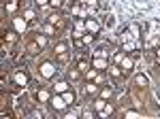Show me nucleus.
I'll return each instance as SVG.
<instances>
[{
    "label": "nucleus",
    "mask_w": 160,
    "mask_h": 119,
    "mask_svg": "<svg viewBox=\"0 0 160 119\" xmlns=\"http://www.w3.org/2000/svg\"><path fill=\"white\" fill-rule=\"evenodd\" d=\"M160 45V19H149L148 21V34H145V47H158Z\"/></svg>",
    "instance_id": "f257e3e1"
},
{
    "label": "nucleus",
    "mask_w": 160,
    "mask_h": 119,
    "mask_svg": "<svg viewBox=\"0 0 160 119\" xmlns=\"http://www.w3.org/2000/svg\"><path fill=\"white\" fill-rule=\"evenodd\" d=\"M38 72H41L43 79H53L56 72H58V66H56L53 62H43V64L38 66Z\"/></svg>",
    "instance_id": "f03ea898"
},
{
    "label": "nucleus",
    "mask_w": 160,
    "mask_h": 119,
    "mask_svg": "<svg viewBox=\"0 0 160 119\" xmlns=\"http://www.w3.org/2000/svg\"><path fill=\"white\" fill-rule=\"evenodd\" d=\"M49 104H51V108H53L56 113H62V111H66V108H68V104H66V100L62 98V94H56V96H51Z\"/></svg>",
    "instance_id": "7ed1b4c3"
},
{
    "label": "nucleus",
    "mask_w": 160,
    "mask_h": 119,
    "mask_svg": "<svg viewBox=\"0 0 160 119\" xmlns=\"http://www.w3.org/2000/svg\"><path fill=\"white\" fill-rule=\"evenodd\" d=\"M13 83L17 85V87H26V85L30 83V79H28V72L24 68H19V70L13 72Z\"/></svg>",
    "instance_id": "20e7f679"
},
{
    "label": "nucleus",
    "mask_w": 160,
    "mask_h": 119,
    "mask_svg": "<svg viewBox=\"0 0 160 119\" xmlns=\"http://www.w3.org/2000/svg\"><path fill=\"white\" fill-rule=\"evenodd\" d=\"M71 11H73L75 19H88V17H90V13H88V9L83 7V4H81V2H75Z\"/></svg>",
    "instance_id": "39448f33"
},
{
    "label": "nucleus",
    "mask_w": 160,
    "mask_h": 119,
    "mask_svg": "<svg viewBox=\"0 0 160 119\" xmlns=\"http://www.w3.org/2000/svg\"><path fill=\"white\" fill-rule=\"evenodd\" d=\"M11 24H13V30L15 32H19V34H24L26 28H28V21H26V17H11Z\"/></svg>",
    "instance_id": "423d86ee"
},
{
    "label": "nucleus",
    "mask_w": 160,
    "mask_h": 119,
    "mask_svg": "<svg viewBox=\"0 0 160 119\" xmlns=\"http://www.w3.org/2000/svg\"><path fill=\"white\" fill-rule=\"evenodd\" d=\"M86 19H75V28H73V38H81L86 34Z\"/></svg>",
    "instance_id": "0eeeda50"
},
{
    "label": "nucleus",
    "mask_w": 160,
    "mask_h": 119,
    "mask_svg": "<svg viewBox=\"0 0 160 119\" xmlns=\"http://www.w3.org/2000/svg\"><path fill=\"white\" fill-rule=\"evenodd\" d=\"M120 66H122L124 74H128V72H130V70H132V68H135V58L126 53V55H124V60H122V62H120Z\"/></svg>",
    "instance_id": "6e6552de"
},
{
    "label": "nucleus",
    "mask_w": 160,
    "mask_h": 119,
    "mask_svg": "<svg viewBox=\"0 0 160 119\" xmlns=\"http://www.w3.org/2000/svg\"><path fill=\"white\" fill-rule=\"evenodd\" d=\"M92 66H94V68H96V70H109V58H94L92 60Z\"/></svg>",
    "instance_id": "1a4fd4ad"
},
{
    "label": "nucleus",
    "mask_w": 160,
    "mask_h": 119,
    "mask_svg": "<svg viewBox=\"0 0 160 119\" xmlns=\"http://www.w3.org/2000/svg\"><path fill=\"white\" fill-rule=\"evenodd\" d=\"M86 30L90 34H98L100 32V21H96L94 17H88L86 19Z\"/></svg>",
    "instance_id": "9d476101"
},
{
    "label": "nucleus",
    "mask_w": 160,
    "mask_h": 119,
    "mask_svg": "<svg viewBox=\"0 0 160 119\" xmlns=\"http://www.w3.org/2000/svg\"><path fill=\"white\" fill-rule=\"evenodd\" d=\"M137 47H139V40H135V38H130L126 43H120V49L124 53H132V51H137Z\"/></svg>",
    "instance_id": "9b49d317"
},
{
    "label": "nucleus",
    "mask_w": 160,
    "mask_h": 119,
    "mask_svg": "<svg viewBox=\"0 0 160 119\" xmlns=\"http://www.w3.org/2000/svg\"><path fill=\"white\" fill-rule=\"evenodd\" d=\"M92 55H94V58H109V55H113V51H111L107 45H100V47H96L92 51Z\"/></svg>",
    "instance_id": "f8f14e48"
},
{
    "label": "nucleus",
    "mask_w": 160,
    "mask_h": 119,
    "mask_svg": "<svg viewBox=\"0 0 160 119\" xmlns=\"http://www.w3.org/2000/svg\"><path fill=\"white\" fill-rule=\"evenodd\" d=\"M77 2H81V4L88 9L90 15H94V13L98 11V0H77Z\"/></svg>",
    "instance_id": "ddd939ff"
},
{
    "label": "nucleus",
    "mask_w": 160,
    "mask_h": 119,
    "mask_svg": "<svg viewBox=\"0 0 160 119\" xmlns=\"http://www.w3.org/2000/svg\"><path fill=\"white\" fill-rule=\"evenodd\" d=\"M17 34H19V32H15V30H13V32H7V38H4V45H2V51H9V47H11L13 43L17 40Z\"/></svg>",
    "instance_id": "4468645a"
},
{
    "label": "nucleus",
    "mask_w": 160,
    "mask_h": 119,
    "mask_svg": "<svg viewBox=\"0 0 160 119\" xmlns=\"http://www.w3.org/2000/svg\"><path fill=\"white\" fill-rule=\"evenodd\" d=\"M37 100L41 102V104H47V102L51 100V94L47 92V89H43V87H41V89H37Z\"/></svg>",
    "instance_id": "2eb2a0df"
},
{
    "label": "nucleus",
    "mask_w": 160,
    "mask_h": 119,
    "mask_svg": "<svg viewBox=\"0 0 160 119\" xmlns=\"http://www.w3.org/2000/svg\"><path fill=\"white\" fill-rule=\"evenodd\" d=\"M109 74L113 77V79H122V77H124L122 66H120V64H111V66H109Z\"/></svg>",
    "instance_id": "dca6fc26"
},
{
    "label": "nucleus",
    "mask_w": 160,
    "mask_h": 119,
    "mask_svg": "<svg viewBox=\"0 0 160 119\" xmlns=\"http://www.w3.org/2000/svg\"><path fill=\"white\" fill-rule=\"evenodd\" d=\"M128 32L132 34V38H135V40H139V36H141V24H137V21L128 24Z\"/></svg>",
    "instance_id": "f3484780"
},
{
    "label": "nucleus",
    "mask_w": 160,
    "mask_h": 119,
    "mask_svg": "<svg viewBox=\"0 0 160 119\" xmlns=\"http://www.w3.org/2000/svg\"><path fill=\"white\" fill-rule=\"evenodd\" d=\"M66 89H68V81H64V79H60V81L53 83V92H56V94H64Z\"/></svg>",
    "instance_id": "a211bd4d"
},
{
    "label": "nucleus",
    "mask_w": 160,
    "mask_h": 119,
    "mask_svg": "<svg viewBox=\"0 0 160 119\" xmlns=\"http://www.w3.org/2000/svg\"><path fill=\"white\" fill-rule=\"evenodd\" d=\"M100 92V85L98 83H94V81H90V83H86V94H98Z\"/></svg>",
    "instance_id": "6ab92c4d"
},
{
    "label": "nucleus",
    "mask_w": 160,
    "mask_h": 119,
    "mask_svg": "<svg viewBox=\"0 0 160 119\" xmlns=\"http://www.w3.org/2000/svg\"><path fill=\"white\" fill-rule=\"evenodd\" d=\"M56 32H58V26L49 24V21H47V24L43 26V34H47V36H53V34H56Z\"/></svg>",
    "instance_id": "aec40b11"
},
{
    "label": "nucleus",
    "mask_w": 160,
    "mask_h": 119,
    "mask_svg": "<svg viewBox=\"0 0 160 119\" xmlns=\"http://www.w3.org/2000/svg\"><path fill=\"white\" fill-rule=\"evenodd\" d=\"M53 51H56V55H60V53H66V51H68V43H66V40H60V43L53 47Z\"/></svg>",
    "instance_id": "412c9836"
},
{
    "label": "nucleus",
    "mask_w": 160,
    "mask_h": 119,
    "mask_svg": "<svg viewBox=\"0 0 160 119\" xmlns=\"http://www.w3.org/2000/svg\"><path fill=\"white\" fill-rule=\"evenodd\" d=\"M62 98L66 100V104H68V107H73V104H75V92H71V89H66V92L62 94Z\"/></svg>",
    "instance_id": "4be33fe9"
},
{
    "label": "nucleus",
    "mask_w": 160,
    "mask_h": 119,
    "mask_svg": "<svg viewBox=\"0 0 160 119\" xmlns=\"http://www.w3.org/2000/svg\"><path fill=\"white\" fill-rule=\"evenodd\" d=\"M92 107H94V111H96V113H100V111H102V108L107 107V100H105V98H96V100H94V104H92Z\"/></svg>",
    "instance_id": "5701e85b"
},
{
    "label": "nucleus",
    "mask_w": 160,
    "mask_h": 119,
    "mask_svg": "<svg viewBox=\"0 0 160 119\" xmlns=\"http://www.w3.org/2000/svg\"><path fill=\"white\" fill-rule=\"evenodd\" d=\"M81 79V70L79 68H71L68 70V81H79Z\"/></svg>",
    "instance_id": "b1692460"
},
{
    "label": "nucleus",
    "mask_w": 160,
    "mask_h": 119,
    "mask_svg": "<svg viewBox=\"0 0 160 119\" xmlns=\"http://www.w3.org/2000/svg\"><path fill=\"white\" fill-rule=\"evenodd\" d=\"M94 38H96V34H90V32H86V34L81 36V43H83V47L92 45V43H94Z\"/></svg>",
    "instance_id": "393cba45"
},
{
    "label": "nucleus",
    "mask_w": 160,
    "mask_h": 119,
    "mask_svg": "<svg viewBox=\"0 0 160 119\" xmlns=\"http://www.w3.org/2000/svg\"><path fill=\"white\" fill-rule=\"evenodd\" d=\"M124 55H126V53H124L122 49H115V51H113V64H120L124 60Z\"/></svg>",
    "instance_id": "a878e982"
},
{
    "label": "nucleus",
    "mask_w": 160,
    "mask_h": 119,
    "mask_svg": "<svg viewBox=\"0 0 160 119\" xmlns=\"http://www.w3.org/2000/svg\"><path fill=\"white\" fill-rule=\"evenodd\" d=\"M77 68H79L81 72H88L92 66H90V62H88V60H79V62H77Z\"/></svg>",
    "instance_id": "bb28decb"
},
{
    "label": "nucleus",
    "mask_w": 160,
    "mask_h": 119,
    "mask_svg": "<svg viewBox=\"0 0 160 119\" xmlns=\"http://www.w3.org/2000/svg\"><path fill=\"white\" fill-rule=\"evenodd\" d=\"M17 2H19V0H7V13H9V15H13V13H15Z\"/></svg>",
    "instance_id": "cd10ccee"
},
{
    "label": "nucleus",
    "mask_w": 160,
    "mask_h": 119,
    "mask_svg": "<svg viewBox=\"0 0 160 119\" xmlns=\"http://www.w3.org/2000/svg\"><path fill=\"white\" fill-rule=\"evenodd\" d=\"M100 98H105V100H109L111 96H113V89H111V87H100Z\"/></svg>",
    "instance_id": "c85d7f7f"
},
{
    "label": "nucleus",
    "mask_w": 160,
    "mask_h": 119,
    "mask_svg": "<svg viewBox=\"0 0 160 119\" xmlns=\"http://www.w3.org/2000/svg\"><path fill=\"white\" fill-rule=\"evenodd\" d=\"M111 113H113V104H111V102H107V107H105V108L98 113V117H109Z\"/></svg>",
    "instance_id": "c756f323"
},
{
    "label": "nucleus",
    "mask_w": 160,
    "mask_h": 119,
    "mask_svg": "<svg viewBox=\"0 0 160 119\" xmlns=\"http://www.w3.org/2000/svg\"><path fill=\"white\" fill-rule=\"evenodd\" d=\"M135 81H137V85H139V87H148V77H145V74H137Z\"/></svg>",
    "instance_id": "7c9ffc66"
},
{
    "label": "nucleus",
    "mask_w": 160,
    "mask_h": 119,
    "mask_svg": "<svg viewBox=\"0 0 160 119\" xmlns=\"http://www.w3.org/2000/svg\"><path fill=\"white\" fill-rule=\"evenodd\" d=\"M24 17H26V21H34L37 11H34V9H26V11H24Z\"/></svg>",
    "instance_id": "2f4dec72"
},
{
    "label": "nucleus",
    "mask_w": 160,
    "mask_h": 119,
    "mask_svg": "<svg viewBox=\"0 0 160 119\" xmlns=\"http://www.w3.org/2000/svg\"><path fill=\"white\" fill-rule=\"evenodd\" d=\"M34 40L38 43V47H41V49H45V47H47V34H38L37 38H34Z\"/></svg>",
    "instance_id": "473e14b6"
},
{
    "label": "nucleus",
    "mask_w": 160,
    "mask_h": 119,
    "mask_svg": "<svg viewBox=\"0 0 160 119\" xmlns=\"http://www.w3.org/2000/svg\"><path fill=\"white\" fill-rule=\"evenodd\" d=\"M47 21H49V24H53V26H58V28H62L60 15H49V17H47Z\"/></svg>",
    "instance_id": "72a5a7b5"
},
{
    "label": "nucleus",
    "mask_w": 160,
    "mask_h": 119,
    "mask_svg": "<svg viewBox=\"0 0 160 119\" xmlns=\"http://www.w3.org/2000/svg\"><path fill=\"white\" fill-rule=\"evenodd\" d=\"M96 115H98V113H96L94 108H86V111L81 113V117H83V119H92V117H96Z\"/></svg>",
    "instance_id": "f704fd0d"
},
{
    "label": "nucleus",
    "mask_w": 160,
    "mask_h": 119,
    "mask_svg": "<svg viewBox=\"0 0 160 119\" xmlns=\"http://www.w3.org/2000/svg\"><path fill=\"white\" fill-rule=\"evenodd\" d=\"M38 51H41V47H38V43H37V40L28 45V53H30V55H34V53H38Z\"/></svg>",
    "instance_id": "c9c22d12"
},
{
    "label": "nucleus",
    "mask_w": 160,
    "mask_h": 119,
    "mask_svg": "<svg viewBox=\"0 0 160 119\" xmlns=\"http://www.w3.org/2000/svg\"><path fill=\"white\" fill-rule=\"evenodd\" d=\"M68 60H71L68 51H66V53H60V55H58V64H60V66H64V64H68Z\"/></svg>",
    "instance_id": "e433bc0d"
},
{
    "label": "nucleus",
    "mask_w": 160,
    "mask_h": 119,
    "mask_svg": "<svg viewBox=\"0 0 160 119\" xmlns=\"http://www.w3.org/2000/svg\"><path fill=\"white\" fill-rule=\"evenodd\" d=\"M113 24H115V19H113V15H105V26H109V28H111Z\"/></svg>",
    "instance_id": "4c0bfd02"
},
{
    "label": "nucleus",
    "mask_w": 160,
    "mask_h": 119,
    "mask_svg": "<svg viewBox=\"0 0 160 119\" xmlns=\"http://www.w3.org/2000/svg\"><path fill=\"white\" fill-rule=\"evenodd\" d=\"M49 7H51V9H60L62 0H49Z\"/></svg>",
    "instance_id": "58836bf2"
},
{
    "label": "nucleus",
    "mask_w": 160,
    "mask_h": 119,
    "mask_svg": "<svg viewBox=\"0 0 160 119\" xmlns=\"http://www.w3.org/2000/svg\"><path fill=\"white\" fill-rule=\"evenodd\" d=\"M64 117H66V119H75V117H77V111H66Z\"/></svg>",
    "instance_id": "ea45409f"
},
{
    "label": "nucleus",
    "mask_w": 160,
    "mask_h": 119,
    "mask_svg": "<svg viewBox=\"0 0 160 119\" xmlns=\"http://www.w3.org/2000/svg\"><path fill=\"white\" fill-rule=\"evenodd\" d=\"M94 83H98V85H102V83H105V77H102L100 72L96 74V79H94Z\"/></svg>",
    "instance_id": "a19ab883"
},
{
    "label": "nucleus",
    "mask_w": 160,
    "mask_h": 119,
    "mask_svg": "<svg viewBox=\"0 0 160 119\" xmlns=\"http://www.w3.org/2000/svg\"><path fill=\"white\" fill-rule=\"evenodd\" d=\"M37 7H49V0H34Z\"/></svg>",
    "instance_id": "79ce46f5"
},
{
    "label": "nucleus",
    "mask_w": 160,
    "mask_h": 119,
    "mask_svg": "<svg viewBox=\"0 0 160 119\" xmlns=\"http://www.w3.org/2000/svg\"><path fill=\"white\" fill-rule=\"evenodd\" d=\"M30 115H32V117H43V111H32V113H30Z\"/></svg>",
    "instance_id": "37998d69"
},
{
    "label": "nucleus",
    "mask_w": 160,
    "mask_h": 119,
    "mask_svg": "<svg viewBox=\"0 0 160 119\" xmlns=\"http://www.w3.org/2000/svg\"><path fill=\"white\" fill-rule=\"evenodd\" d=\"M158 64H160V62H158Z\"/></svg>",
    "instance_id": "c03bdc74"
}]
</instances>
